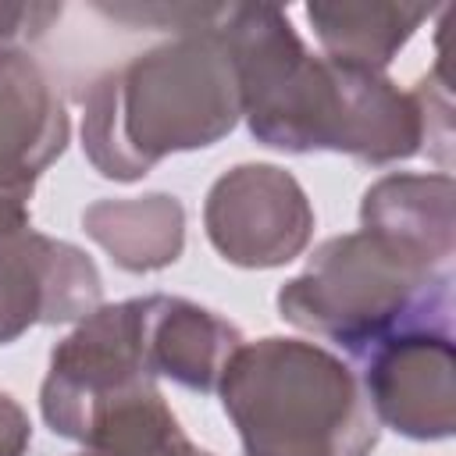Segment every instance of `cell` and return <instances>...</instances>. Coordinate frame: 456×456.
<instances>
[{
    "label": "cell",
    "instance_id": "cell-2",
    "mask_svg": "<svg viewBox=\"0 0 456 456\" xmlns=\"http://www.w3.org/2000/svg\"><path fill=\"white\" fill-rule=\"evenodd\" d=\"M68 139L61 100L46 78L21 53L0 57V196L25 200L32 178L46 167Z\"/></svg>",
    "mask_w": 456,
    "mask_h": 456
},
{
    "label": "cell",
    "instance_id": "cell-4",
    "mask_svg": "<svg viewBox=\"0 0 456 456\" xmlns=\"http://www.w3.org/2000/svg\"><path fill=\"white\" fill-rule=\"evenodd\" d=\"M267 217L278 224H296V228L314 224L303 189L281 167L246 164V167H235L232 175H224L210 189L207 232H210V242L224 253V260L235 253V246L242 242L249 224L267 221Z\"/></svg>",
    "mask_w": 456,
    "mask_h": 456
},
{
    "label": "cell",
    "instance_id": "cell-1",
    "mask_svg": "<svg viewBox=\"0 0 456 456\" xmlns=\"http://www.w3.org/2000/svg\"><path fill=\"white\" fill-rule=\"evenodd\" d=\"M224 410L246 449L281 428L260 456H363L378 438L349 370L324 349L292 338H264L232 353Z\"/></svg>",
    "mask_w": 456,
    "mask_h": 456
},
{
    "label": "cell",
    "instance_id": "cell-5",
    "mask_svg": "<svg viewBox=\"0 0 456 456\" xmlns=\"http://www.w3.org/2000/svg\"><path fill=\"white\" fill-rule=\"evenodd\" d=\"M28 442V424L11 395H0V456H21Z\"/></svg>",
    "mask_w": 456,
    "mask_h": 456
},
{
    "label": "cell",
    "instance_id": "cell-3",
    "mask_svg": "<svg viewBox=\"0 0 456 456\" xmlns=\"http://www.w3.org/2000/svg\"><path fill=\"white\" fill-rule=\"evenodd\" d=\"M239 331L182 299H142V356L150 374L210 392L239 349Z\"/></svg>",
    "mask_w": 456,
    "mask_h": 456
}]
</instances>
